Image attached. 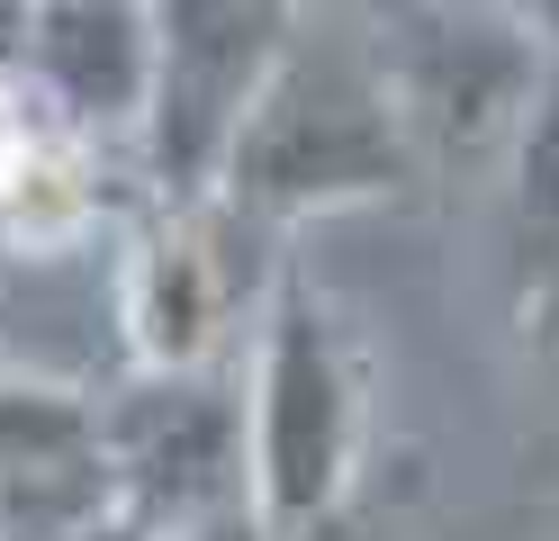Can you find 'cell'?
Instances as JSON below:
<instances>
[{
  "mask_svg": "<svg viewBox=\"0 0 559 541\" xmlns=\"http://www.w3.org/2000/svg\"><path fill=\"white\" fill-rule=\"evenodd\" d=\"M415 136L389 82V55H379L370 0H334V10H307L280 72L262 82L253 118H243L235 154L217 172V199L253 226L289 235L307 216L334 208H370L415 180Z\"/></svg>",
  "mask_w": 559,
  "mask_h": 541,
  "instance_id": "obj_1",
  "label": "cell"
},
{
  "mask_svg": "<svg viewBox=\"0 0 559 541\" xmlns=\"http://www.w3.org/2000/svg\"><path fill=\"white\" fill-rule=\"evenodd\" d=\"M243 415H253V505L280 541H307L343 515L361 479L370 379L353 352V325L298 262L280 271L271 307L243 352Z\"/></svg>",
  "mask_w": 559,
  "mask_h": 541,
  "instance_id": "obj_2",
  "label": "cell"
},
{
  "mask_svg": "<svg viewBox=\"0 0 559 541\" xmlns=\"http://www.w3.org/2000/svg\"><path fill=\"white\" fill-rule=\"evenodd\" d=\"M280 271L271 226L235 216L217 190L207 199H163L135 226L118 316H127V371H226V334L262 325Z\"/></svg>",
  "mask_w": 559,
  "mask_h": 541,
  "instance_id": "obj_3",
  "label": "cell"
},
{
  "mask_svg": "<svg viewBox=\"0 0 559 541\" xmlns=\"http://www.w3.org/2000/svg\"><path fill=\"white\" fill-rule=\"evenodd\" d=\"M145 10H154V118L135 144H145L163 199H207L307 10L289 0H145Z\"/></svg>",
  "mask_w": 559,
  "mask_h": 541,
  "instance_id": "obj_4",
  "label": "cell"
},
{
  "mask_svg": "<svg viewBox=\"0 0 559 541\" xmlns=\"http://www.w3.org/2000/svg\"><path fill=\"white\" fill-rule=\"evenodd\" d=\"M370 27L425 163H478L487 144H514V118L550 72V55L523 36L506 0H370Z\"/></svg>",
  "mask_w": 559,
  "mask_h": 541,
  "instance_id": "obj_5",
  "label": "cell"
},
{
  "mask_svg": "<svg viewBox=\"0 0 559 541\" xmlns=\"http://www.w3.org/2000/svg\"><path fill=\"white\" fill-rule=\"evenodd\" d=\"M118 496L154 541L199 515L253 505V415L235 371H127L99 397Z\"/></svg>",
  "mask_w": 559,
  "mask_h": 541,
  "instance_id": "obj_6",
  "label": "cell"
},
{
  "mask_svg": "<svg viewBox=\"0 0 559 541\" xmlns=\"http://www.w3.org/2000/svg\"><path fill=\"white\" fill-rule=\"evenodd\" d=\"M127 515L99 433V388L0 361V541H82Z\"/></svg>",
  "mask_w": 559,
  "mask_h": 541,
  "instance_id": "obj_7",
  "label": "cell"
},
{
  "mask_svg": "<svg viewBox=\"0 0 559 541\" xmlns=\"http://www.w3.org/2000/svg\"><path fill=\"white\" fill-rule=\"evenodd\" d=\"M19 91L82 144L145 136L154 118V10L145 0H37Z\"/></svg>",
  "mask_w": 559,
  "mask_h": 541,
  "instance_id": "obj_8",
  "label": "cell"
},
{
  "mask_svg": "<svg viewBox=\"0 0 559 541\" xmlns=\"http://www.w3.org/2000/svg\"><path fill=\"white\" fill-rule=\"evenodd\" d=\"M514 226H523V252H533V289L559 280V63L542 72L533 108L514 118Z\"/></svg>",
  "mask_w": 559,
  "mask_h": 541,
  "instance_id": "obj_9",
  "label": "cell"
},
{
  "mask_svg": "<svg viewBox=\"0 0 559 541\" xmlns=\"http://www.w3.org/2000/svg\"><path fill=\"white\" fill-rule=\"evenodd\" d=\"M163 541H280V532L262 524V505H226V515H199V524L163 532Z\"/></svg>",
  "mask_w": 559,
  "mask_h": 541,
  "instance_id": "obj_10",
  "label": "cell"
},
{
  "mask_svg": "<svg viewBox=\"0 0 559 541\" xmlns=\"http://www.w3.org/2000/svg\"><path fill=\"white\" fill-rule=\"evenodd\" d=\"M533 352H542V371L559 379V280L533 289Z\"/></svg>",
  "mask_w": 559,
  "mask_h": 541,
  "instance_id": "obj_11",
  "label": "cell"
},
{
  "mask_svg": "<svg viewBox=\"0 0 559 541\" xmlns=\"http://www.w3.org/2000/svg\"><path fill=\"white\" fill-rule=\"evenodd\" d=\"M506 10L523 19V36H533V46L559 63V0H506Z\"/></svg>",
  "mask_w": 559,
  "mask_h": 541,
  "instance_id": "obj_12",
  "label": "cell"
},
{
  "mask_svg": "<svg viewBox=\"0 0 559 541\" xmlns=\"http://www.w3.org/2000/svg\"><path fill=\"white\" fill-rule=\"evenodd\" d=\"M27 19H37V0H0V72H19V46H27Z\"/></svg>",
  "mask_w": 559,
  "mask_h": 541,
  "instance_id": "obj_13",
  "label": "cell"
},
{
  "mask_svg": "<svg viewBox=\"0 0 559 541\" xmlns=\"http://www.w3.org/2000/svg\"><path fill=\"white\" fill-rule=\"evenodd\" d=\"M82 541H154V532H145V524H135V515H109V524H91Z\"/></svg>",
  "mask_w": 559,
  "mask_h": 541,
  "instance_id": "obj_14",
  "label": "cell"
},
{
  "mask_svg": "<svg viewBox=\"0 0 559 541\" xmlns=\"http://www.w3.org/2000/svg\"><path fill=\"white\" fill-rule=\"evenodd\" d=\"M289 10H334V0H289Z\"/></svg>",
  "mask_w": 559,
  "mask_h": 541,
  "instance_id": "obj_15",
  "label": "cell"
}]
</instances>
